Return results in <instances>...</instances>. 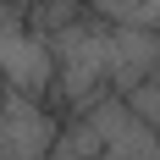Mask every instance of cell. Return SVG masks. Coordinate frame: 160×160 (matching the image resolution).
Masks as SVG:
<instances>
[{"label":"cell","mask_w":160,"mask_h":160,"mask_svg":"<svg viewBox=\"0 0 160 160\" xmlns=\"http://www.w3.org/2000/svg\"><path fill=\"white\" fill-rule=\"evenodd\" d=\"M0 6H6V0H0Z\"/></svg>","instance_id":"obj_8"},{"label":"cell","mask_w":160,"mask_h":160,"mask_svg":"<svg viewBox=\"0 0 160 160\" xmlns=\"http://www.w3.org/2000/svg\"><path fill=\"white\" fill-rule=\"evenodd\" d=\"M88 11L111 28H144L160 33V0H88Z\"/></svg>","instance_id":"obj_5"},{"label":"cell","mask_w":160,"mask_h":160,"mask_svg":"<svg viewBox=\"0 0 160 160\" xmlns=\"http://www.w3.org/2000/svg\"><path fill=\"white\" fill-rule=\"evenodd\" d=\"M160 72V33L144 28H111V83L127 94Z\"/></svg>","instance_id":"obj_4"},{"label":"cell","mask_w":160,"mask_h":160,"mask_svg":"<svg viewBox=\"0 0 160 160\" xmlns=\"http://www.w3.org/2000/svg\"><path fill=\"white\" fill-rule=\"evenodd\" d=\"M55 144H61V127L39 99L0 94V155L6 160H50Z\"/></svg>","instance_id":"obj_3"},{"label":"cell","mask_w":160,"mask_h":160,"mask_svg":"<svg viewBox=\"0 0 160 160\" xmlns=\"http://www.w3.org/2000/svg\"><path fill=\"white\" fill-rule=\"evenodd\" d=\"M122 105H127L144 127H155V132H160V72H155L149 83H138V88H127V94H122Z\"/></svg>","instance_id":"obj_6"},{"label":"cell","mask_w":160,"mask_h":160,"mask_svg":"<svg viewBox=\"0 0 160 160\" xmlns=\"http://www.w3.org/2000/svg\"><path fill=\"white\" fill-rule=\"evenodd\" d=\"M50 160H88V155H72V149H61V144H55V155H50Z\"/></svg>","instance_id":"obj_7"},{"label":"cell","mask_w":160,"mask_h":160,"mask_svg":"<svg viewBox=\"0 0 160 160\" xmlns=\"http://www.w3.org/2000/svg\"><path fill=\"white\" fill-rule=\"evenodd\" d=\"M0 88L22 99H39L55 88V55H50V39L33 28V17L22 6H0Z\"/></svg>","instance_id":"obj_2"},{"label":"cell","mask_w":160,"mask_h":160,"mask_svg":"<svg viewBox=\"0 0 160 160\" xmlns=\"http://www.w3.org/2000/svg\"><path fill=\"white\" fill-rule=\"evenodd\" d=\"M50 55H55V88L50 94L72 99L78 111L105 99L111 83V22L99 17H78L61 33H50Z\"/></svg>","instance_id":"obj_1"}]
</instances>
